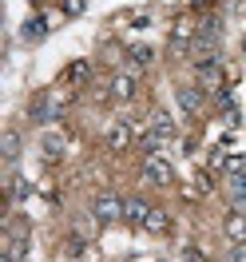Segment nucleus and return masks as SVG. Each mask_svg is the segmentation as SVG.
Masks as SVG:
<instances>
[{
  "label": "nucleus",
  "instance_id": "nucleus-5",
  "mask_svg": "<svg viewBox=\"0 0 246 262\" xmlns=\"http://www.w3.org/2000/svg\"><path fill=\"white\" fill-rule=\"evenodd\" d=\"M103 143H107L111 151H127L135 143V127H131V123H111L107 135H103Z\"/></svg>",
  "mask_w": 246,
  "mask_h": 262
},
{
  "label": "nucleus",
  "instance_id": "nucleus-2",
  "mask_svg": "<svg viewBox=\"0 0 246 262\" xmlns=\"http://www.w3.org/2000/svg\"><path fill=\"white\" fill-rule=\"evenodd\" d=\"M195 80L203 92H222V56L214 52V56H198L195 60Z\"/></svg>",
  "mask_w": 246,
  "mask_h": 262
},
{
  "label": "nucleus",
  "instance_id": "nucleus-12",
  "mask_svg": "<svg viewBox=\"0 0 246 262\" xmlns=\"http://www.w3.org/2000/svg\"><path fill=\"white\" fill-rule=\"evenodd\" d=\"M20 36L32 40V44H36V40H44V36H48V20H44V16H28V20H24V28H20Z\"/></svg>",
  "mask_w": 246,
  "mask_h": 262
},
{
  "label": "nucleus",
  "instance_id": "nucleus-8",
  "mask_svg": "<svg viewBox=\"0 0 246 262\" xmlns=\"http://www.w3.org/2000/svg\"><path fill=\"white\" fill-rule=\"evenodd\" d=\"M222 234H227L234 246H242V243H246V214H242V211L227 214V223H222Z\"/></svg>",
  "mask_w": 246,
  "mask_h": 262
},
{
  "label": "nucleus",
  "instance_id": "nucleus-3",
  "mask_svg": "<svg viewBox=\"0 0 246 262\" xmlns=\"http://www.w3.org/2000/svg\"><path fill=\"white\" fill-rule=\"evenodd\" d=\"M143 179H147L151 187H171L175 171L167 163V155H147V159H143Z\"/></svg>",
  "mask_w": 246,
  "mask_h": 262
},
{
  "label": "nucleus",
  "instance_id": "nucleus-11",
  "mask_svg": "<svg viewBox=\"0 0 246 262\" xmlns=\"http://www.w3.org/2000/svg\"><path fill=\"white\" fill-rule=\"evenodd\" d=\"M64 151H68L64 131H44V155L48 159H64Z\"/></svg>",
  "mask_w": 246,
  "mask_h": 262
},
{
  "label": "nucleus",
  "instance_id": "nucleus-22",
  "mask_svg": "<svg viewBox=\"0 0 246 262\" xmlns=\"http://www.w3.org/2000/svg\"><path fill=\"white\" fill-rule=\"evenodd\" d=\"M183 258H187V262H203V254H198L195 246H187V250H183Z\"/></svg>",
  "mask_w": 246,
  "mask_h": 262
},
{
  "label": "nucleus",
  "instance_id": "nucleus-21",
  "mask_svg": "<svg viewBox=\"0 0 246 262\" xmlns=\"http://www.w3.org/2000/svg\"><path fill=\"white\" fill-rule=\"evenodd\" d=\"M83 12V0H64V16H80Z\"/></svg>",
  "mask_w": 246,
  "mask_h": 262
},
{
  "label": "nucleus",
  "instance_id": "nucleus-14",
  "mask_svg": "<svg viewBox=\"0 0 246 262\" xmlns=\"http://www.w3.org/2000/svg\"><path fill=\"white\" fill-rule=\"evenodd\" d=\"M0 151H4V163H16V155H20V131H4V135H0Z\"/></svg>",
  "mask_w": 246,
  "mask_h": 262
},
{
  "label": "nucleus",
  "instance_id": "nucleus-23",
  "mask_svg": "<svg viewBox=\"0 0 246 262\" xmlns=\"http://www.w3.org/2000/svg\"><path fill=\"white\" fill-rule=\"evenodd\" d=\"M191 4H195V8H203V4H207V0H191Z\"/></svg>",
  "mask_w": 246,
  "mask_h": 262
},
{
  "label": "nucleus",
  "instance_id": "nucleus-9",
  "mask_svg": "<svg viewBox=\"0 0 246 262\" xmlns=\"http://www.w3.org/2000/svg\"><path fill=\"white\" fill-rule=\"evenodd\" d=\"M230 199H234V207H238V211H246V167L242 163L230 171Z\"/></svg>",
  "mask_w": 246,
  "mask_h": 262
},
{
  "label": "nucleus",
  "instance_id": "nucleus-20",
  "mask_svg": "<svg viewBox=\"0 0 246 262\" xmlns=\"http://www.w3.org/2000/svg\"><path fill=\"white\" fill-rule=\"evenodd\" d=\"M195 187L203 191V195H211V191H214V179H211V171H195Z\"/></svg>",
  "mask_w": 246,
  "mask_h": 262
},
{
  "label": "nucleus",
  "instance_id": "nucleus-19",
  "mask_svg": "<svg viewBox=\"0 0 246 262\" xmlns=\"http://www.w3.org/2000/svg\"><path fill=\"white\" fill-rule=\"evenodd\" d=\"M24 199H32V183L28 179H12V203H24Z\"/></svg>",
  "mask_w": 246,
  "mask_h": 262
},
{
  "label": "nucleus",
  "instance_id": "nucleus-15",
  "mask_svg": "<svg viewBox=\"0 0 246 262\" xmlns=\"http://www.w3.org/2000/svg\"><path fill=\"white\" fill-rule=\"evenodd\" d=\"M28 254V238H12L8 234V246H4V262H20Z\"/></svg>",
  "mask_w": 246,
  "mask_h": 262
},
{
  "label": "nucleus",
  "instance_id": "nucleus-10",
  "mask_svg": "<svg viewBox=\"0 0 246 262\" xmlns=\"http://www.w3.org/2000/svg\"><path fill=\"white\" fill-rule=\"evenodd\" d=\"M179 107L187 115H198V112H203V88H198V83H195V88H179Z\"/></svg>",
  "mask_w": 246,
  "mask_h": 262
},
{
  "label": "nucleus",
  "instance_id": "nucleus-17",
  "mask_svg": "<svg viewBox=\"0 0 246 262\" xmlns=\"http://www.w3.org/2000/svg\"><path fill=\"white\" fill-rule=\"evenodd\" d=\"M163 143H167V139H163V135H159V131H155V127H151V131H143V135H139V147L147 151V155H155V151L163 147Z\"/></svg>",
  "mask_w": 246,
  "mask_h": 262
},
{
  "label": "nucleus",
  "instance_id": "nucleus-13",
  "mask_svg": "<svg viewBox=\"0 0 246 262\" xmlns=\"http://www.w3.org/2000/svg\"><path fill=\"white\" fill-rule=\"evenodd\" d=\"M127 64H131V68L155 64V48H147V44H131V48H127Z\"/></svg>",
  "mask_w": 246,
  "mask_h": 262
},
{
  "label": "nucleus",
  "instance_id": "nucleus-16",
  "mask_svg": "<svg viewBox=\"0 0 246 262\" xmlns=\"http://www.w3.org/2000/svg\"><path fill=\"white\" fill-rule=\"evenodd\" d=\"M167 227H171V219H167V211H155V207H151L147 223H143V230H151V234H163Z\"/></svg>",
  "mask_w": 246,
  "mask_h": 262
},
{
  "label": "nucleus",
  "instance_id": "nucleus-1",
  "mask_svg": "<svg viewBox=\"0 0 246 262\" xmlns=\"http://www.w3.org/2000/svg\"><path fill=\"white\" fill-rule=\"evenodd\" d=\"M92 219H96L99 227L123 223V199L115 195V191H99V195L92 199Z\"/></svg>",
  "mask_w": 246,
  "mask_h": 262
},
{
  "label": "nucleus",
  "instance_id": "nucleus-4",
  "mask_svg": "<svg viewBox=\"0 0 246 262\" xmlns=\"http://www.w3.org/2000/svg\"><path fill=\"white\" fill-rule=\"evenodd\" d=\"M135 92H139V83H135L131 72H115V76H111V99H115V103H131Z\"/></svg>",
  "mask_w": 246,
  "mask_h": 262
},
{
  "label": "nucleus",
  "instance_id": "nucleus-18",
  "mask_svg": "<svg viewBox=\"0 0 246 262\" xmlns=\"http://www.w3.org/2000/svg\"><path fill=\"white\" fill-rule=\"evenodd\" d=\"M87 72H92V64H87V60H76V64L68 68L64 80H68V83H83V80H87Z\"/></svg>",
  "mask_w": 246,
  "mask_h": 262
},
{
  "label": "nucleus",
  "instance_id": "nucleus-7",
  "mask_svg": "<svg viewBox=\"0 0 246 262\" xmlns=\"http://www.w3.org/2000/svg\"><path fill=\"white\" fill-rule=\"evenodd\" d=\"M28 115H32L36 123H48V119H56V115H60V103H56L52 96H36L32 103H28Z\"/></svg>",
  "mask_w": 246,
  "mask_h": 262
},
{
  "label": "nucleus",
  "instance_id": "nucleus-6",
  "mask_svg": "<svg viewBox=\"0 0 246 262\" xmlns=\"http://www.w3.org/2000/svg\"><path fill=\"white\" fill-rule=\"evenodd\" d=\"M147 214H151V207L139 195L123 199V223H127V227H143V223H147Z\"/></svg>",
  "mask_w": 246,
  "mask_h": 262
}]
</instances>
